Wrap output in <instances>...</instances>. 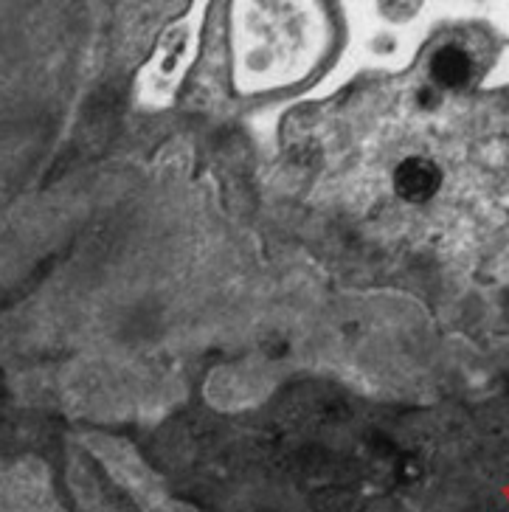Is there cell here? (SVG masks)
I'll list each match as a JSON object with an SVG mask.
<instances>
[{
  "label": "cell",
  "instance_id": "1",
  "mask_svg": "<svg viewBox=\"0 0 509 512\" xmlns=\"http://www.w3.org/2000/svg\"><path fill=\"white\" fill-rule=\"evenodd\" d=\"M442 186V169L431 158H405L394 172V189L408 203H428Z\"/></svg>",
  "mask_w": 509,
  "mask_h": 512
},
{
  "label": "cell",
  "instance_id": "2",
  "mask_svg": "<svg viewBox=\"0 0 509 512\" xmlns=\"http://www.w3.org/2000/svg\"><path fill=\"white\" fill-rule=\"evenodd\" d=\"M473 76V60L465 48L442 46L431 60V79L439 88H462Z\"/></svg>",
  "mask_w": 509,
  "mask_h": 512
}]
</instances>
